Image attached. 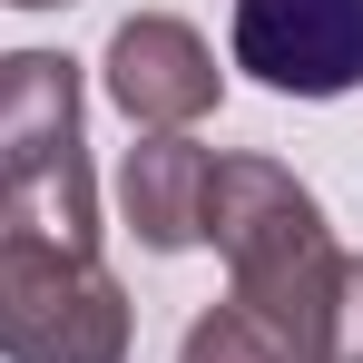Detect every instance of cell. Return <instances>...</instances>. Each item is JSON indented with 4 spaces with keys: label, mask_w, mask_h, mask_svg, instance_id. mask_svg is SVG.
Here are the masks:
<instances>
[{
    "label": "cell",
    "mask_w": 363,
    "mask_h": 363,
    "mask_svg": "<svg viewBox=\"0 0 363 363\" xmlns=\"http://www.w3.org/2000/svg\"><path fill=\"white\" fill-rule=\"evenodd\" d=\"M177 363H334V344L324 334H304V324H285V314H255V304H206L196 324H186Z\"/></svg>",
    "instance_id": "obj_7"
},
{
    "label": "cell",
    "mask_w": 363,
    "mask_h": 363,
    "mask_svg": "<svg viewBox=\"0 0 363 363\" xmlns=\"http://www.w3.org/2000/svg\"><path fill=\"white\" fill-rule=\"evenodd\" d=\"M236 69L275 99L363 89V0H236Z\"/></svg>",
    "instance_id": "obj_4"
},
{
    "label": "cell",
    "mask_w": 363,
    "mask_h": 363,
    "mask_svg": "<svg viewBox=\"0 0 363 363\" xmlns=\"http://www.w3.org/2000/svg\"><path fill=\"white\" fill-rule=\"evenodd\" d=\"M206 177H216V157L196 147V138H138L118 167V216L128 236L147 245V255H186V245H206Z\"/></svg>",
    "instance_id": "obj_6"
},
{
    "label": "cell",
    "mask_w": 363,
    "mask_h": 363,
    "mask_svg": "<svg viewBox=\"0 0 363 363\" xmlns=\"http://www.w3.org/2000/svg\"><path fill=\"white\" fill-rule=\"evenodd\" d=\"M10 10H69V0H10Z\"/></svg>",
    "instance_id": "obj_9"
},
{
    "label": "cell",
    "mask_w": 363,
    "mask_h": 363,
    "mask_svg": "<svg viewBox=\"0 0 363 363\" xmlns=\"http://www.w3.org/2000/svg\"><path fill=\"white\" fill-rule=\"evenodd\" d=\"M0 236H50L99 255L79 60H60V50H0Z\"/></svg>",
    "instance_id": "obj_2"
},
{
    "label": "cell",
    "mask_w": 363,
    "mask_h": 363,
    "mask_svg": "<svg viewBox=\"0 0 363 363\" xmlns=\"http://www.w3.org/2000/svg\"><path fill=\"white\" fill-rule=\"evenodd\" d=\"M216 89H226V69H216V50H206L186 20L138 10V20H118V30H108V99H118L147 138L196 128L206 108H216Z\"/></svg>",
    "instance_id": "obj_5"
},
{
    "label": "cell",
    "mask_w": 363,
    "mask_h": 363,
    "mask_svg": "<svg viewBox=\"0 0 363 363\" xmlns=\"http://www.w3.org/2000/svg\"><path fill=\"white\" fill-rule=\"evenodd\" d=\"M206 245L226 255V295L255 314H285L304 334L334 344V275H344V245L324 226L314 186L275 157H216L206 177Z\"/></svg>",
    "instance_id": "obj_1"
},
{
    "label": "cell",
    "mask_w": 363,
    "mask_h": 363,
    "mask_svg": "<svg viewBox=\"0 0 363 363\" xmlns=\"http://www.w3.org/2000/svg\"><path fill=\"white\" fill-rule=\"evenodd\" d=\"M128 334L138 314L99 255L50 236H0V354L10 363H128Z\"/></svg>",
    "instance_id": "obj_3"
},
{
    "label": "cell",
    "mask_w": 363,
    "mask_h": 363,
    "mask_svg": "<svg viewBox=\"0 0 363 363\" xmlns=\"http://www.w3.org/2000/svg\"><path fill=\"white\" fill-rule=\"evenodd\" d=\"M334 363H363V255H344L334 275Z\"/></svg>",
    "instance_id": "obj_8"
}]
</instances>
